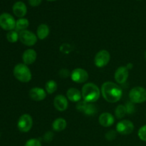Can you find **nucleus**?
Wrapping results in <instances>:
<instances>
[{
  "mask_svg": "<svg viewBox=\"0 0 146 146\" xmlns=\"http://www.w3.org/2000/svg\"><path fill=\"white\" fill-rule=\"evenodd\" d=\"M101 91L104 99L109 103H116L122 98L123 91L121 88L111 81L104 83Z\"/></svg>",
  "mask_w": 146,
  "mask_h": 146,
  "instance_id": "1",
  "label": "nucleus"
},
{
  "mask_svg": "<svg viewBox=\"0 0 146 146\" xmlns=\"http://www.w3.org/2000/svg\"><path fill=\"white\" fill-rule=\"evenodd\" d=\"M101 90L98 88V87L93 83L86 84L82 87L81 90V94L84 101L91 104L99 99L101 96Z\"/></svg>",
  "mask_w": 146,
  "mask_h": 146,
  "instance_id": "2",
  "label": "nucleus"
},
{
  "mask_svg": "<svg viewBox=\"0 0 146 146\" xmlns=\"http://www.w3.org/2000/svg\"><path fill=\"white\" fill-rule=\"evenodd\" d=\"M14 76L18 81L23 83L29 82L32 78L31 72L27 65L24 64H19L14 68Z\"/></svg>",
  "mask_w": 146,
  "mask_h": 146,
  "instance_id": "3",
  "label": "nucleus"
},
{
  "mask_svg": "<svg viewBox=\"0 0 146 146\" xmlns=\"http://www.w3.org/2000/svg\"><path fill=\"white\" fill-rule=\"evenodd\" d=\"M129 98L133 104H143L146 101V89L143 87L133 88L129 93Z\"/></svg>",
  "mask_w": 146,
  "mask_h": 146,
  "instance_id": "4",
  "label": "nucleus"
},
{
  "mask_svg": "<svg viewBox=\"0 0 146 146\" xmlns=\"http://www.w3.org/2000/svg\"><path fill=\"white\" fill-rule=\"evenodd\" d=\"M19 40L23 44L28 46H32L37 42L38 37L35 34L29 30H24L19 34Z\"/></svg>",
  "mask_w": 146,
  "mask_h": 146,
  "instance_id": "5",
  "label": "nucleus"
},
{
  "mask_svg": "<svg viewBox=\"0 0 146 146\" xmlns=\"http://www.w3.org/2000/svg\"><path fill=\"white\" fill-rule=\"evenodd\" d=\"M16 22L14 17L8 13H3L0 15V27L7 31H12L16 28Z\"/></svg>",
  "mask_w": 146,
  "mask_h": 146,
  "instance_id": "6",
  "label": "nucleus"
},
{
  "mask_svg": "<svg viewBox=\"0 0 146 146\" xmlns=\"http://www.w3.org/2000/svg\"><path fill=\"white\" fill-rule=\"evenodd\" d=\"M33 125L32 117L29 114H23L19 118L17 127L21 132L27 133L31 129Z\"/></svg>",
  "mask_w": 146,
  "mask_h": 146,
  "instance_id": "7",
  "label": "nucleus"
},
{
  "mask_svg": "<svg viewBox=\"0 0 146 146\" xmlns=\"http://www.w3.org/2000/svg\"><path fill=\"white\" fill-rule=\"evenodd\" d=\"M111 59V55L109 52L105 49L98 51L94 58V64L98 68H103L109 63Z\"/></svg>",
  "mask_w": 146,
  "mask_h": 146,
  "instance_id": "8",
  "label": "nucleus"
},
{
  "mask_svg": "<svg viewBox=\"0 0 146 146\" xmlns=\"http://www.w3.org/2000/svg\"><path fill=\"white\" fill-rule=\"evenodd\" d=\"M134 131L133 122L128 120H122L116 125V131L121 135H129Z\"/></svg>",
  "mask_w": 146,
  "mask_h": 146,
  "instance_id": "9",
  "label": "nucleus"
},
{
  "mask_svg": "<svg viewBox=\"0 0 146 146\" xmlns=\"http://www.w3.org/2000/svg\"><path fill=\"white\" fill-rule=\"evenodd\" d=\"M88 72L85 69L81 68H75L71 74V78L74 82L77 84H83L88 79Z\"/></svg>",
  "mask_w": 146,
  "mask_h": 146,
  "instance_id": "10",
  "label": "nucleus"
},
{
  "mask_svg": "<svg viewBox=\"0 0 146 146\" xmlns=\"http://www.w3.org/2000/svg\"><path fill=\"white\" fill-rule=\"evenodd\" d=\"M129 76V71L126 66H120L116 69L114 75L115 81L119 84H123L127 81Z\"/></svg>",
  "mask_w": 146,
  "mask_h": 146,
  "instance_id": "11",
  "label": "nucleus"
},
{
  "mask_svg": "<svg viewBox=\"0 0 146 146\" xmlns=\"http://www.w3.org/2000/svg\"><path fill=\"white\" fill-rule=\"evenodd\" d=\"M54 106L58 111H64L68 108V98L64 95H57L54 99Z\"/></svg>",
  "mask_w": 146,
  "mask_h": 146,
  "instance_id": "12",
  "label": "nucleus"
},
{
  "mask_svg": "<svg viewBox=\"0 0 146 146\" xmlns=\"http://www.w3.org/2000/svg\"><path fill=\"white\" fill-rule=\"evenodd\" d=\"M29 96L33 101H41L46 97V92L44 88L35 87L32 88L29 91Z\"/></svg>",
  "mask_w": 146,
  "mask_h": 146,
  "instance_id": "13",
  "label": "nucleus"
},
{
  "mask_svg": "<svg viewBox=\"0 0 146 146\" xmlns=\"http://www.w3.org/2000/svg\"><path fill=\"white\" fill-rule=\"evenodd\" d=\"M37 54L34 49H27L24 51L22 54V60L26 65H31L34 64L36 60Z\"/></svg>",
  "mask_w": 146,
  "mask_h": 146,
  "instance_id": "14",
  "label": "nucleus"
},
{
  "mask_svg": "<svg viewBox=\"0 0 146 146\" xmlns=\"http://www.w3.org/2000/svg\"><path fill=\"white\" fill-rule=\"evenodd\" d=\"M13 12L14 15L17 16L19 18H23L27 14V8L26 4L22 1H17L13 5L12 7Z\"/></svg>",
  "mask_w": 146,
  "mask_h": 146,
  "instance_id": "15",
  "label": "nucleus"
},
{
  "mask_svg": "<svg viewBox=\"0 0 146 146\" xmlns=\"http://www.w3.org/2000/svg\"><path fill=\"white\" fill-rule=\"evenodd\" d=\"M98 121L102 126L108 128V127L111 126L114 123L115 119L112 114L108 112H105L100 115L99 118H98Z\"/></svg>",
  "mask_w": 146,
  "mask_h": 146,
  "instance_id": "16",
  "label": "nucleus"
},
{
  "mask_svg": "<svg viewBox=\"0 0 146 146\" xmlns=\"http://www.w3.org/2000/svg\"><path fill=\"white\" fill-rule=\"evenodd\" d=\"M66 98L71 102H79L82 98L81 92L76 88H70L66 92Z\"/></svg>",
  "mask_w": 146,
  "mask_h": 146,
  "instance_id": "17",
  "label": "nucleus"
},
{
  "mask_svg": "<svg viewBox=\"0 0 146 146\" xmlns=\"http://www.w3.org/2000/svg\"><path fill=\"white\" fill-rule=\"evenodd\" d=\"M50 29L47 24H41L37 28L36 36L40 40H44L49 35Z\"/></svg>",
  "mask_w": 146,
  "mask_h": 146,
  "instance_id": "18",
  "label": "nucleus"
},
{
  "mask_svg": "<svg viewBox=\"0 0 146 146\" xmlns=\"http://www.w3.org/2000/svg\"><path fill=\"white\" fill-rule=\"evenodd\" d=\"M67 126V123L64 118H58L53 122L52 128L56 132H61L66 129Z\"/></svg>",
  "mask_w": 146,
  "mask_h": 146,
  "instance_id": "19",
  "label": "nucleus"
},
{
  "mask_svg": "<svg viewBox=\"0 0 146 146\" xmlns=\"http://www.w3.org/2000/svg\"><path fill=\"white\" fill-rule=\"evenodd\" d=\"M29 26V22L27 19L20 18L16 22V29L20 31H24V30H27Z\"/></svg>",
  "mask_w": 146,
  "mask_h": 146,
  "instance_id": "20",
  "label": "nucleus"
},
{
  "mask_svg": "<svg viewBox=\"0 0 146 146\" xmlns=\"http://www.w3.org/2000/svg\"><path fill=\"white\" fill-rule=\"evenodd\" d=\"M57 89V84L54 80H50L47 81L45 85L46 92L48 94H52L56 91Z\"/></svg>",
  "mask_w": 146,
  "mask_h": 146,
  "instance_id": "21",
  "label": "nucleus"
},
{
  "mask_svg": "<svg viewBox=\"0 0 146 146\" xmlns=\"http://www.w3.org/2000/svg\"><path fill=\"white\" fill-rule=\"evenodd\" d=\"M96 112V106L91 103H87L84 111H83V113L87 115H94Z\"/></svg>",
  "mask_w": 146,
  "mask_h": 146,
  "instance_id": "22",
  "label": "nucleus"
},
{
  "mask_svg": "<svg viewBox=\"0 0 146 146\" xmlns=\"http://www.w3.org/2000/svg\"><path fill=\"white\" fill-rule=\"evenodd\" d=\"M126 113V108L123 105H118L115 110V116H116V118H119V119H121V118H123Z\"/></svg>",
  "mask_w": 146,
  "mask_h": 146,
  "instance_id": "23",
  "label": "nucleus"
},
{
  "mask_svg": "<svg viewBox=\"0 0 146 146\" xmlns=\"http://www.w3.org/2000/svg\"><path fill=\"white\" fill-rule=\"evenodd\" d=\"M7 38L9 42L15 43L19 39V34L16 31H9L7 34Z\"/></svg>",
  "mask_w": 146,
  "mask_h": 146,
  "instance_id": "24",
  "label": "nucleus"
},
{
  "mask_svg": "<svg viewBox=\"0 0 146 146\" xmlns=\"http://www.w3.org/2000/svg\"><path fill=\"white\" fill-rule=\"evenodd\" d=\"M138 135L141 141L146 142V125L140 128L138 132Z\"/></svg>",
  "mask_w": 146,
  "mask_h": 146,
  "instance_id": "25",
  "label": "nucleus"
},
{
  "mask_svg": "<svg viewBox=\"0 0 146 146\" xmlns=\"http://www.w3.org/2000/svg\"><path fill=\"white\" fill-rule=\"evenodd\" d=\"M24 146H41V141L36 138H31L28 140Z\"/></svg>",
  "mask_w": 146,
  "mask_h": 146,
  "instance_id": "26",
  "label": "nucleus"
},
{
  "mask_svg": "<svg viewBox=\"0 0 146 146\" xmlns=\"http://www.w3.org/2000/svg\"><path fill=\"white\" fill-rule=\"evenodd\" d=\"M117 136V133L115 131L113 130H111L108 132H107L106 133V139L108 140V141H113V140L115 139Z\"/></svg>",
  "mask_w": 146,
  "mask_h": 146,
  "instance_id": "27",
  "label": "nucleus"
},
{
  "mask_svg": "<svg viewBox=\"0 0 146 146\" xmlns=\"http://www.w3.org/2000/svg\"><path fill=\"white\" fill-rule=\"evenodd\" d=\"M125 108H126L127 113L128 114L133 113L134 111H135V106H134L133 103L131 102V101L127 103L126 106H125Z\"/></svg>",
  "mask_w": 146,
  "mask_h": 146,
  "instance_id": "28",
  "label": "nucleus"
},
{
  "mask_svg": "<svg viewBox=\"0 0 146 146\" xmlns=\"http://www.w3.org/2000/svg\"><path fill=\"white\" fill-rule=\"evenodd\" d=\"M53 137H54V134L51 131H48L45 133L44 135V140H45L46 142H50V141H52Z\"/></svg>",
  "mask_w": 146,
  "mask_h": 146,
  "instance_id": "29",
  "label": "nucleus"
},
{
  "mask_svg": "<svg viewBox=\"0 0 146 146\" xmlns=\"http://www.w3.org/2000/svg\"><path fill=\"white\" fill-rule=\"evenodd\" d=\"M69 71H68V70H66V69H61V71H59V76H60V77H61V78H67V77L68 76H69Z\"/></svg>",
  "mask_w": 146,
  "mask_h": 146,
  "instance_id": "30",
  "label": "nucleus"
},
{
  "mask_svg": "<svg viewBox=\"0 0 146 146\" xmlns=\"http://www.w3.org/2000/svg\"><path fill=\"white\" fill-rule=\"evenodd\" d=\"M42 0H29V3L31 7H38L40 5Z\"/></svg>",
  "mask_w": 146,
  "mask_h": 146,
  "instance_id": "31",
  "label": "nucleus"
},
{
  "mask_svg": "<svg viewBox=\"0 0 146 146\" xmlns=\"http://www.w3.org/2000/svg\"><path fill=\"white\" fill-rule=\"evenodd\" d=\"M133 64H131V63H130V64H127L126 68H128V70H130V69H132V68H133Z\"/></svg>",
  "mask_w": 146,
  "mask_h": 146,
  "instance_id": "32",
  "label": "nucleus"
},
{
  "mask_svg": "<svg viewBox=\"0 0 146 146\" xmlns=\"http://www.w3.org/2000/svg\"><path fill=\"white\" fill-rule=\"evenodd\" d=\"M47 1H56V0H47Z\"/></svg>",
  "mask_w": 146,
  "mask_h": 146,
  "instance_id": "33",
  "label": "nucleus"
},
{
  "mask_svg": "<svg viewBox=\"0 0 146 146\" xmlns=\"http://www.w3.org/2000/svg\"><path fill=\"white\" fill-rule=\"evenodd\" d=\"M145 59L146 60V51H145Z\"/></svg>",
  "mask_w": 146,
  "mask_h": 146,
  "instance_id": "34",
  "label": "nucleus"
}]
</instances>
